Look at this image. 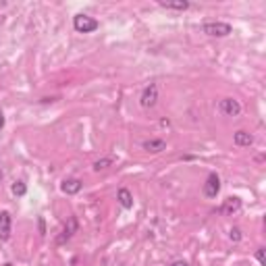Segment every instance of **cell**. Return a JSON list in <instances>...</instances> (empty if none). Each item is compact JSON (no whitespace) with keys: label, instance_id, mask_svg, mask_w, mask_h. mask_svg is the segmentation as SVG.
I'll use <instances>...</instances> for the list:
<instances>
[{"label":"cell","instance_id":"cell-13","mask_svg":"<svg viewBox=\"0 0 266 266\" xmlns=\"http://www.w3.org/2000/svg\"><path fill=\"white\" fill-rule=\"evenodd\" d=\"M117 202L125 208V210H131V208H133V195H131V191L127 187H121L117 191Z\"/></svg>","mask_w":266,"mask_h":266},{"label":"cell","instance_id":"cell-6","mask_svg":"<svg viewBox=\"0 0 266 266\" xmlns=\"http://www.w3.org/2000/svg\"><path fill=\"white\" fill-rule=\"evenodd\" d=\"M77 229H79V223H77V216H69V221L65 225V229L61 231V235L56 237V246H65L69 239H71L75 233H77Z\"/></svg>","mask_w":266,"mask_h":266},{"label":"cell","instance_id":"cell-5","mask_svg":"<svg viewBox=\"0 0 266 266\" xmlns=\"http://www.w3.org/2000/svg\"><path fill=\"white\" fill-rule=\"evenodd\" d=\"M202 193L206 195L208 200H214L218 193H221V177L216 175V173H210L204 183V187H202Z\"/></svg>","mask_w":266,"mask_h":266},{"label":"cell","instance_id":"cell-9","mask_svg":"<svg viewBox=\"0 0 266 266\" xmlns=\"http://www.w3.org/2000/svg\"><path fill=\"white\" fill-rule=\"evenodd\" d=\"M142 148L150 154H160V152H165L167 150V142L160 140V137H152V140H144Z\"/></svg>","mask_w":266,"mask_h":266},{"label":"cell","instance_id":"cell-4","mask_svg":"<svg viewBox=\"0 0 266 266\" xmlns=\"http://www.w3.org/2000/svg\"><path fill=\"white\" fill-rule=\"evenodd\" d=\"M156 102H158V86H156V84H150V86H146L144 91H142L140 104H142V108L150 110V108L156 106Z\"/></svg>","mask_w":266,"mask_h":266},{"label":"cell","instance_id":"cell-10","mask_svg":"<svg viewBox=\"0 0 266 266\" xmlns=\"http://www.w3.org/2000/svg\"><path fill=\"white\" fill-rule=\"evenodd\" d=\"M84 189V181L82 179H65L61 183V191L67 193V195H75Z\"/></svg>","mask_w":266,"mask_h":266},{"label":"cell","instance_id":"cell-19","mask_svg":"<svg viewBox=\"0 0 266 266\" xmlns=\"http://www.w3.org/2000/svg\"><path fill=\"white\" fill-rule=\"evenodd\" d=\"M4 123H6V117H4V112H2V108H0V131L4 129Z\"/></svg>","mask_w":266,"mask_h":266},{"label":"cell","instance_id":"cell-21","mask_svg":"<svg viewBox=\"0 0 266 266\" xmlns=\"http://www.w3.org/2000/svg\"><path fill=\"white\" fill-rule=\"evenodd\" d=\"M4 266H13V264H10V262H6V264H4Z\"/></svg>","mask_w":266,"mask_h":266},{"label":"cell","instance_id":"cell-18","mask_svg":"<svg viewBox=\"0 0 266 266\" xmlns=\"http://www.w3.org/2000/svg\"><path fill=\"white\" fill-rule=\"evenodd\" d=\"M38 229H40V235H46V223H44V216L38 218Z\"/></svg>","mask_w":266,"mask_h":266},{"label":"cell","instance_id":"cell-20","mask_svg":"<svg viewBox=\"0 0 266 266\" xmlns=\"http://www.w3.org/2000/svg\"><path fill=\"white\" fill-rule=\"evenodd\" d=\"M169 266H189V264L185 262V260H175V262H171Z\"/></svg>","mask_w":266,"mask_h":266},{"label":"cell","instance_id":"cell-15","mask_svg":"<svg viewBox=\"0 0 266 266\" xmlns=\"http://www.w3.org/2000/svg\"><path fill=\"white\" fill-rule=\"evenodd\" d=\"M10 191H13V195H17V198H23V195L27 193V185L23 181H15L10 185Z\"/></svg>","mask_w":266,"mask_h":266},{"label":"cell","instance_id":"cell-17","mask_svg":"<svg viewBox=\"0 0 266 266\" xmlns=\"http://www.w3.org/2000/svg\"><path fill=\"white\" fill-rule=\"evenodd\" d=\"M256 260H258L262 266L266 264V258H264V248H258V250H256Z\"/></svg>","mask_w":266,"mask_h":266},{"label":"cell","instance_id":"cell-12","mask_svg":"<svg viewBox=\"0 0 266 266\" xmlns=\"http://www.w3.org/2000/svg\"><path fill=\"white\" fill-rule=\"evenodd\" d=\"M233 142H235V146H239V148H250V146L254 144V135H252L250 131L239 129V131L233 133Z\"/></svg>","mask_w":266,"mask_h":266},{"label":"cell","instance_id":"cell-2","mask_svg":"<svg viewBox=\"0 0 266 266\" xmlns=\"http://www.w3.org/2000/svg\"><path fill=\"white\" fill-rule=\"evenodd\" d=\"M73 27H75V31H79V33H94V31L100 27V23H98V19H94V17H89V15H86V13H79V15L73 17Z\"/></svg>","mask_w":266,"mask_h":266},{"label":"cell","instance_id":"cell-16","mask_svg":"<svg viewBox=\"0 0 266 266\" xmlns=\"http://www.w3.org/2000/svg\"><path fill=\"white\" fill-rule=\"evenodd\" d=\"M229 239H231V241H235V244H239V241L244 239V233H241V229H239V227H231V231H229Z\"/></svg>","mask_w":266,"mask_h":266},{"label":"cell","instance_id":"cell-3","mask_svg":"<svg viewBox=\"0 0 266 266\" xmlns=\"http://www.w3.org/2000/svg\"><path fill=\"white\" fill-rule=\"evenodd\" d=\"M218 112L221 114H225V117H239L241 114V104H239V100H235V98H223L221 102H218Z\"/></svg>","mask_w":266,"mask_h":266},{"label":"cell","instance_id":"cell-22","mask_svg":"<svg viewBox=\"0 0 266 266\" xmlns=\"http://www.w3.org/2000/svg\"><path fill=\"white\" fill-rule=\"evenodd\" d=\"M0 181H2V173H0Z\"/></svg>","mask_w":266,"mask_h":266},{"label":"cell","instance_id":"cell-1","mask_svg":"<svg viewBox=\"0 0 266 266\" xmlns=\"http://www.w3.org/2000/svg\"><path fill=\"white\" fill-rule=\"evenodd\" d=\"M202 33L210 38H227L233 33V27H231V23H225V21H208L202 25Z\"/></svg>","mask_w":266,"mask_h":266},{"label":"cell","instance_id":"cell-7","mask_svg":"<svg viewBox=\"0 0 266 266\" xmlns=\"http://www.w3.org/2000/svg\"><path fill=\"white\" fill-rule=\"evenodd\" d=\"M13 235V216L8 210H0V241H8Z\"/></svg>","mask_w":266,"mask_h":266},{"label":"cell","instance_id":"cell-14","mask_svg":"<svg viewBox=\"0 0 266 266\" xmlns=\"http://www.w3.org/2000/svg\"><path fill=\"white\" fill-rule=\"evenodd\" d=\"M112 165H114V156H104V158H98L91 167H94L96 173H100V171H106V169L112 167Z\"/></svg>","mask_w":266,"mask_h":266},{"label":"cell","instance_id":"cell-8","mask_svg":"<svg viewBox=\"0 0 266 266\" xmlns=\"http://www.w3.org/2000/svg\"><path fill=\"white\" fill-rule=\"evenodd\" d=\"M241 210V198L237 195H229L227 200H223V206H221V212L227 214V216H233Z\"/></svg>","mask_w":266,"mask_h":266},{"label":"cell","instance_id":"cell-11","mask_svg":"<svg viewBox=\"0 0 266 266\" xmlns=\"http://www.w3.org/2000/svg\"><path fill=\"white\" fill-rule=\"evenodd\" d=\"M158 6H163L167 10H187L191 4L187 0H158Z\"/></svg>","mask_w":266,"mask_h":266}]
</instances>
